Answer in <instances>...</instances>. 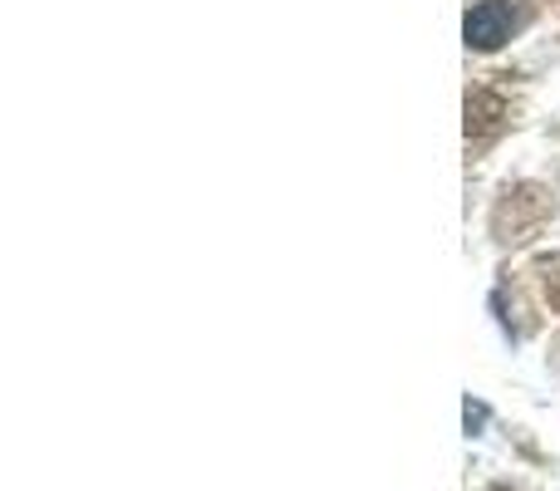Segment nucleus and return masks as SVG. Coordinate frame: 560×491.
I'll return each mask as SVG.
<instances>
[{
	"label": "nucleus",
	"mask_w": 560,
	"mask_h": 491,
	"mask_svg": "<svg viewBox=\"0 0 560 491\" xmlns=\"http://www.w3.org/2000/svg\"><path fill=\"white\" fill-rule=\"evenodd\" d=\"M522 25H526V5H512V0H477V5L467 10L463 30H467V45L472 49H497Z\"/></svg>",
	"instance_id": "nucleus-1"
},
{
	"label": "nucleus",
	"mask_w": 560,
	"mask_h": 491,
	"mask_svg": "<svg viewBox=\"0 0 560 491\" xmlns=\"http://www.w3.org/2000/svg\"><path fill=\"white\" fill-rule=\"evenodd\" d=\"M482 423H487V408L467 398V433H482Z\"/></svg>",
	"instance_id": "nucleus-2"
},
{
	"label": "nucleus",
	"mask_w": 560,
	"mask_h": 491,
	"mask_svg": "<svg viewBox=\"0 0 560 491\" xmlns=\"http://www.w3.org/2000/svg\"><path fill=\"white\" fill-rule=\"evenodd\" d=\"M492 491H512V487H492Z\"/></svg>",
	"instance_id": "nucleus-3"
}]
</instances>
